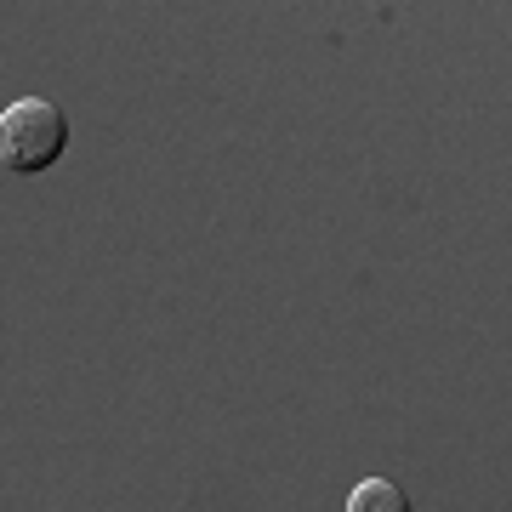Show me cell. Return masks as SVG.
I'll use <instances>...</instances> for the list:
<instances>
[{
	"label": "cell",
	"instance_id": "obj_2",
	"mask_svg": "<svg viewBox=\"0 0 512 512\" xmlns=\"http://www.w3.org/2000/svg\"><path fill=\"white\" fill-rule=\"evenodd\" d=\"M348 512H416V507H410V495H404L393 478H365V484L348 495Z\"/></svg>",
	"mask_w": 512,
	"mask_h": 512
},
{
	"label": "cell",
	"instance_id": "obj_1",
	"mask_svg": "<svg viewBox=\"0 0 512 512\" xmlns=\"http://www.w3.org/2000/svg\"><path fill=\"white\" fill-rule=\"evenodd\" d=\"M69 148V114L46 103V97H18L0 109V165L18 171V177H35L46 165L63 160Z\"/></svg>",
	"mask_w": 512,
	"mask_h": 512
}]
</instances>
